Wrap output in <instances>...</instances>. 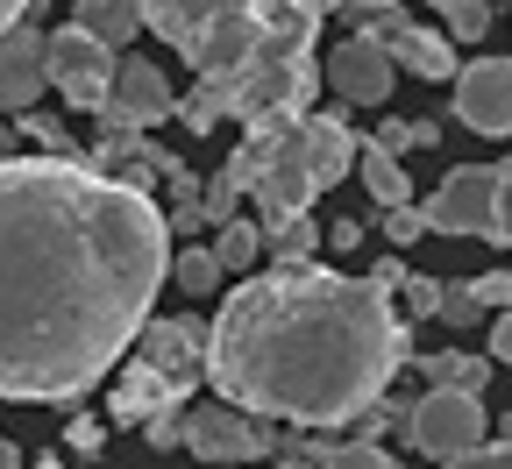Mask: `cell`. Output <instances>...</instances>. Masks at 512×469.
Masks as SVG:
<instances>
[{"instance_id":"obj_1","label":"cell","mask_w":512,"mask_h":469,"mask_svg":"<svg viewBox=\"0 0 512 469\" xmlns=\"http://www.w3.org/2000/svg\"><path fill=\"white\" fill-rule=\"evenodd\" d=\"M171 278L157 199L86 157H0V398H86Z\"/></svg>"},{"instance_id":"obj_2","label":"cell","mask_w":512,"mask_h":469,"mask_svg":"<svg viewBox=\"0 0 512 469\" xmlns=\"http://www.w3.org/2000/svg\"><path fill=\"white\" fill-rule=\"evenodd\" d=\"M399 278L406 263H377L370 278L328 263H271L242 278L207 327V384L249 420H363L413 356V327L392 313Z\"/></svg>"},{"instance_id":"obj_3","label":"cell","mask_w":512,"mask_h":469,"mask_svg":"<svg viewBox=\"0 0 512 469\" xmlns=\"http://www.w3.org/2000/svg\"><path fill=\"white\" fill-rule=\"evenodd\" d=\"M207 86V79H200ZM221 121L235 114L242 128H264V121H299L313 100V43H278V36H256V57L242 64L235 79L214 86Z\"/></svg>"},{"instance_id":"obj_4","label":"cell","mask_w":512,"mask_h":469,"mask_svg":"<svg viewBox=\"0 0 512 469\" xmlns=\"http://www.w3.org/2000/svg\"><path fill=\"white\" fill-rule=\"evenodd\" d=\"M171 107H178V93H171V79L150 57H114V86L93 107V121L107 128V136H143V128H157Z\"/></svg>"},{"instance_id":"obj_5","label":"cell","mask_w":512,"mask_h":469,"mask_svg":"<svg viewBox=\"0 0 512 469\" xmlns=\"http://www.w3.org/2000/svg\"><path fill=\"white\" fill-rule=\"evenodd\" d=\"M406 441H413L420 455H434V462H456V455L484 448L491 427H484V406H477V398L427 391V398H413V406H406Z\"/></svg>"},{"instance_id":"obj_6","label":"cell","mask_w":512,"mask_h":469,"mask_svg":"<svg viewBox=\"0 0 512 469\" xmlns=\"http://www.w3.org/2000/svg\"><path fill=\"white\" fill-rule=\"evenodd\" d=\"M43 72H50V86L72 100L79 114H93V107L107 100V86H114V50H107V43H93L79 22H64V29H50Z\"/></svg>"},{"instance_id":"obj_7","label":"cell","mask_w":512,"mask_h":469,"mask_svg":"<svg viewBox=\"0 0 512 469\" xmlns=\"http://www.w3.org/2000/svg\"><path fill=\"white\" fill-rule=\"evenodd\" d=\"M491 207H498V171L491 164H456L427 192V207H413V214L434 235H491Z\"/></svg>"},{"instance_id":"obj_8","label":"cell","mask_w":512,"mask_h":469,"mask_svg":"<svg viewBox=\"0 0 512 469\" xmlns=\"http://www.w3.org/2000/svg\"><path fill=\"white\" fill-rule=\"evenodd\" d=\"M185 391L171 384V377H157V370H143V363H128L121 377H114V420H128V427H143V441L150 448H178V427H185Z\"/></svg>"},{"instance_id":"obj_9","label":"cell","mask_w":512,"mask_h":469,"mask_svg":"<svg viewBox=\"0 0 512 469\" xmlns=\"http://www.w3.org/2000/svg\"><path fill=\"white\" fill-rule=\"evenodd\" d=\"M178 448H192L200 462H256V455H271V434L264 420H249L235 406H192L185 427H178Z\"/></svg>"},{"instance_id":"obj_10","label":"cell","mask_w":512,"mask_h":469,"mask_svg":"<svg viewBox=\"0 0 512 469\" xmlns=\"http://www.w3.org/2000/svg\"><path fill=\"white\" fill-rule=\"evenodd\" d=\"M136 363L143 370H157V377H171L178 391H192L207 377V320H143V334H136Z\"/></svg>"},{"instance_id":"obj_11","label":"cell","mask_w":512,"mask_h":469,"mask_svg":"<svg viewBox=\"0 0 512 469\" xmlns=\"http://www.w3.org/2000/svg\"><path fill=\"white\" fill-rule=\"evenodd\" d=\"M456 114L477 136H512V57L456 64Z\"/></svg>"},{"instance_id":"obj_12","label":"cell","mask_w":512,"mask_h":469,"mask_svg":"<svg viewBox=\"0 0 512 469\" xmlns=\"http://www.w3.org/2000/svg\"><path fill=\"white\" fill-rule=\"evenodd\" d=\"M356 136H349V121H335V114H299V128H292V143H285V157L313 178V192H328V185H342L349 171H356Z\"/></svg>"},{"instance_id":"obj_13","label":"cell","mask_w":512,"mask_h":469,"mask_svg":"<svg viewBox=\"0 0 512 469\" xmlns=\"http://www.w3.org/2000/svg\"><path fill=\"white\" fill-rule=\"evenodd\" d=\"M328 86H335L349 107H377L384 93L399 86V72H392V57H384V43H370V36H342V43L328 50Z\"/></svg>"},{"instance_id":"obj_14","label":"cell","mask_w":512,"mask_h":469,"mask_svg":"<svg viewBox=\"0 0 512 469\" xmlns=\"http://www.w3.org/2000/svg\"><path fill=\"white\" fill-rule=\"evenodd\" d=\"M43 50H50V29H36V22H15L8 36H0V114H29L36 107V93L50 86V72H43Z\"/></svg>"},{"instance_id":"obj_15","label":"cell","mask_w":512,"mask_h":469,"mask_svg":"<svg viewBox=\"0 0 512 469\" xmlns=\"http://www.w3.org/2000/svg\"><path fill=\"white\" fill-rule=\"evenodd\" d=\"M292 143V136H285ZM249 199H256V235H278V228H292V221H306V207H313V178L292 164V157H278L264 178L249 185Z\"/></svg>"},{"instance_id":"obj_16","label":"cell","mask_w":512,"mask_h":469,"mask_svg":"<svg viewBox=\"0 0 512 469\" xmlns=\"http://www.w3.org/2000/svg\"><path fill=\"white\" fill-rule=\"evenodd\" d=\"M249 0H136V15L178 50V57H192V43H200L214 22H228V15H242Z\"/></svg>"},{"instance_id":"obj_17","label":"cell","mask_w":512,"mask_h":469,"mask_svg":"<svg viewBox=\"0 0 512 469\" xmlns=\"http://www.w3.org/2000/svg\"><path fill=\"white\" fill-rule=\"evenodd\" d=\"M249 57H256V22H249V8H242V15L214 22L200 43H192V57H185V64H192V72H200L207 86H221V79H235V72H242Z\"/></svg>"},{"instance_id":"obj_18","label":"cell","mask_w":512,"mask_h":469,"mask_svg":"<svg viewBox=\"0 0 512 469\" xmlns=\"http://www.w3.org/2000/svg\"><path fill=\"white\" fill-rule=\"evenodd\" d=\"M384 57H392V72H413V79H456V43H448L441 29H427V22H406V29H392L384 36Z\"/></svg>"},{"instance_id":"obj_19","label":"cell","mask_w":512,"mask_h":469,"mask_svg":"<svg viewBox=\"0 0 512 469\" xmlns=\"http://www.w3.org/2000/svg\"><path fill=\"white\" fill-rule=\"evenodd\" d=\"M356 178L370 192V207L377 214H392V207H413V178L399 157H377V150H356Z\"/></svg>"},{"instance_id":"obj_20","label":"cell","mask_w":512,"mask_h":469,"mask_svg":"<svg viewBox=\"0 0 512 469\" xmlns=\"http://www.w3.org/2000/svg\"><path fill=\"white\" fill-rule=\"evenodd\" d=\"M420 377H427L434 391L477 398V391L491 384V356H470V349H441V356H427V363H420Z\"/></svg>"},{"instance_id":"obj_21","label":"cell","mask_w":512,"mask_h":469,"mask_svg":"<svg viewBox=\"0 0 512 469\" xmlns=\"http://www.w3.org/2000/svg\"><path fill=\"white\" fill-rule=\"evenodd\" d=\"M72 22L93 36V43H107V50H121L128 36L143 29V15H136V0H79L72 8Z\"/></svg>"},{"instance_id":"obj_22","label":"cell","mask_w":512,"mask_h":469,"mask_svg":"<svg viewBox=\"0 0 512 469\" xmlns=\"http://www.w3.org/2000/svg\"><path fill=\"white\" fill-rule=\"evenodd\" d=\"M249 22H256V36H278V43H313L320 36V15H306L299 0H249Z\"/></svg>"},{"instance_id":"obj_23","label":"cell","mask_w":512,"mask_h":469,"mask_svg":"<svg viewBox=\"0 0 512 469\" xmlns=\"http://www.w3.org/2000/svg\"><path fill=\"white\" fill-rule=\"evenodd\" d=\"M377 157H399V150H441V128L434 121H377V136L363 143Z\"/></svg>"},{"instance_id":"obj_24","label":"cell","mask_w":512,"mask_h":469,"mask_svg":"<svg viewBox=\"0 0 512 469\" xmlns=\"http://www.w3.org/2000/svg\"><path fill=\"white\" fill-rule=\"evenodd\" d=\"M342 8H349L356 36H370V43H384L392 29H406V0H342Z\"/></svg>"},{"instance_id":"obj_25","label":"cell","mask_w":512,"mask_h":469,"mask_svg":"<svg viewBox=\"0 0 512 469\" xmlns=\"http://www.w3.org/2000/svg\"><path fill=\"white\" fill-rule=\"evenodd\" d=\"M256 256H264L256 221H221V235H214V263H221V271H242V263H256Z\"/></svg>"},{"instance_id":"obj_26","label":"cell","mask_w":512,"mask_h":469,"mask_svg":"<svg viewBox=\"0 0 512 469\" xmlns=\"http://www.w3.org/2000/svg\"><path fill=\"white\" fill-rule=\"evenodd\" d=\"M171 278H178L192 299H207V292L221 285V263H214V249L200 242V249H178V256H171Z\"/></svg>"},{"instance_id":"obj_27","label":"cell","mask_w":512,"mask_h":469,"mask_svg":"<svg viewBox=\"0 0 512 469\" xmlns=\"http://www.w3.org/2000/svg\"><path fill=\"white\" fill-rule=\"evenodd\" d=\"M427 8L448 22V43H456V36H484V29H491V0H427Z\"/></svg>"},{"instance_id":"obj_28","label":"cell","mask_w":512,"mask_h":469,"mask_svg":"<svg viewBox=\"0 0 512 469\" xmlns=\"http://www.w3.org/2000/svg\"><path fill=\"white\" fill-rule=\"evenodd\" d=\"M434 299H441V285H434V278H420V271H406V278H399V306H392V313L413 327V320H434Z\"/></svg>"},{"instance_id":"obj_29","label":"cell","mask_w":512,"mask_h":469,"mask_svg":"<svg viewBox=\"0 0 512 469\" xmlns=\"http://www.w3.org/2000/svg\"><path fill=\"white\" fill-rule=\"evenodd\" d=\"M320 469H399V462L384 455L377 441H335V448H328V462H320Z\"/></svg>"},{"instance_id":"obj_30","label":"cell","mask_w":512,"mask_h":469,"mask_svg":"<svg viewBox=\"0 0 512 469\" xmlns=\"http://www.w3.org/2000/svg\"><path fill=\"white\" fill-rule=\"evenodd\" d=\"M22 136H29V143H43V157H79V143L64 136V121H50V114H36V107L22 114Z\"/></svg>"},{"instance_id":"obj_31","label":"cell","mask_w":512,"mask_h":469,"mask_svg":"<svg viewBox=\"0 0 512 469\" xmlns=\"http://www.w3.org/2000/svg\"><path fill=\"white\" fill-rule=\"evenodd\" d=\"M434 313H441L448 327H484V306H477V292H470V285H441Z\"/></svg>"},{"instance_id":"obj_32","label":"cell","mask_w":512,"mask_h":469,"mask_svg":"<svg viewBox=\"0 0 512 469\" xmlns=\"http://www.w3.org/2000/svg\"><path fill=\"white\" fill-rule=\"evenodd\" d=\"M491 171H498V207H491V242H498V249H512V150H505V157H498Z\"/></svg>"},{"instance_id":"obj_33","label":"cell","mask_w":512,"mask_h":469,"mask_svg":"<svg viewBox=\"0 0 512 469\" xmlns=\"http://www.w3.org/2000/svg\"><path fill=\"white\" fill-rule=\"evenodd\" d=\"M271 242H278V263H313V249H320L313 221H292V228H278Z\"/></svg>"},{"instance_id":"obj_34","label":"cell","mask_w":512,"mask_h":469,"mask_svg":"<svg viewBox=\"0 0 512 469\" xmlns=\"http://www.w3.org/2000/svg\"><path fill=\"white\" fill-rule=\"evenodd\" d=\"M470 292H477V306L491 313H512V263H505V271H484V278H470Z\"/></svg>"},{"instance_id":"obj_35","label":"cell","mask_w":512,"mask_h":469,"mask_svg":"<svg viewBox=\"0 0 512 469\" xmlns=\"http://www.w3.org/2000/svg\"><path fill=\"white\" fill-rule=\"evenodd\" d=\"M171 114H185V128H200V136H207V128L221 121V100H214V86H200V93H185Z\"/></svg>"},{"instance_id":"obj_36","label":"cell","mask_w":512,"mask_h":469,"mask_svg":"<svg viewBox=\"0 0 512 469\" xmlns=\"http://www.w3.org/2000/svg\"><path fill=\"white\" fill-rule=\"evenodd\" d=\"M441 469H512V448L484 441V448H470V455H456V462H441Z\"/></svg>"},{"instance_id":"obj_37","label":"cell","mask_w":512,"mask_h":469,"mask_svg":"<svg viewBox=\"0 0 512 469\" xmlns=\"http://www.w3.org/2000/svg\"><path fill=\"white\" fill-rule=\"evenodd\" d=\"M384 235H392V242L406 249V242H420L427 228H420V214H413V207H392V214H384Z\"/></svg>"},{"instance_id":"obj_38","label":"cell","mask_w":512,"mask_h":469,"mask_svg":"<svg viewBox=\"0 0 512 469\" xmlns=\"http://www.w3.org/2000/svg\"><path fill=\"white\" fill-rule=\"evenodd\" d=\"M64 441H72V455H100L107 427H100V420H72V427H64Z\"/></svg>"},{"instance_id":"obj_39","label":"cell","mask_w":512,"mask_h":469,"mask_svg":"<svg viewBox=\"0 0 512 469\" xmlns=\"http://www.w3.org/2000/svg\"><path fill=\"white\" fill-rule=\"evenodd\" d=\"M484 327H491V363H512V313H498Z\"/></svg>"},{"instance_id":"obj_40","label":"cell","mask_w":512,"mask_h":469,"mask_svg":"<svg viewBox=\"0 0 512 469\" xmlns=\"http://www.w3.org/2000/svg\"><path fill=\"white\" fill-rule=\"evenodd\" d=\"M36 15V0H0V36H8L15 22H29Z\"/></svg>"},{"instance_id":"obj_41","label":"cell","mask_w":512,"mask_h":469,"mask_svg":"<svg viewBox=\"0 0 512 469\" xmlns=\"http://www.w3.org/2000/svg\"><path fill=\"white\" fill-rule=\"evenodd\" d=\"M328 242H335V249H356V242H363V221H335Z\"/></svg>"},{"instance_id":"obj_42","label":"cell","mask_w":512,"mask_h":469,"mask_svg":"<svg viewBox=\"0 0 512 469\" xmlns=\"http://www.w3.org/2000/svg\"><path fill=\"white\" fill-rule=\"evenodd\" d=\"M0 469H22V448L15 441H0Z\"/></svg>"},{"instance_id":"obj_43","label":"cell","mask_w":512,"mask_h":469,"mask_svg":"<svg viewBox=\"0 0 512 469\" xmlns=\"http://www.w3.org/2000/svg\"><path fill=\"white\" fill-rule=\"evenodd\" d=\"M299 8H306V15H335V8H342V0H299Z\"/></svg>"},{"instance_id":"obj_44","label":"cell","mask_w":512,"mask_h":469,"mask_svg":"<svg viewBox=\"0 0 512 469\" xmlns=\"http://www.w3.org/2000/svg\"><path fill=\"white\" fill-rule=\"evenodd\" d=\"M491 441H498V448H512V413H505V427H498V434H491Z\"/></svg>"},{"instance_id":"obj_45","label":"cell","mask_w":512,"mask_h":469,"mask_svg":"<svg viewBox=\"0 0 512 469\" xmlns=\"http://www.w3.org/2000/svg\"><path fill=\"white\" fill-rule=\"evenodd\" d=\"M36 469H64V462H57V455H43V462H36Z\"/></svg>"},{"instance_id":"obj_46","label":"cell","mask_w":512,"mask_h":469,"mask_svg":"<svg viewBox=\"0 0 512 469\" xmlns=\"http://www.w3.org/2000/svg\"><path fill=\"white\" fill-rule=\"evenodd\" d=\"M0 150H8V128H0Z\"/></svg>"}]
</instances>
